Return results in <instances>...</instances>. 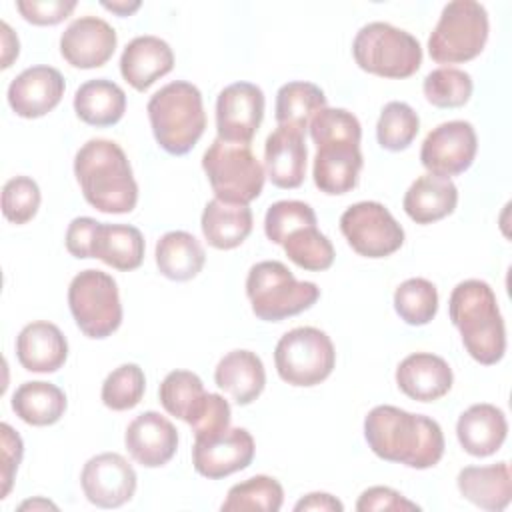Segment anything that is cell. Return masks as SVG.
Here are the masks:
<instances>
[{
  "mask_svg": "<svg viewBox=\"0 0 512 512\" xmlns=\"http://www.w3.org/2000/svg\"><path fill=\"white\" fill-rule=\"evenodd\" d=\"M364 438L378 458L416 470L436 466L444 454V434L436 420L388 404L368 412Z\"/></svg>",
  "mask_w": 512,
  "mask_h": 512,
  "instance_id": "obj_1",
  "label": "cell"
},
{
  "mask_svg": "<svg viewBox=\"0 0 512 512\" xmlns=\"http://www.w3.org/2000/svg\"><path fill=\"white\" fill-rule=\"evenodd\" d=\"M310 136L316 144L312 166L314 184L324 194H346L358 184L362 170L358 118L344 108H324L310 122Z\"/></svg>",
  "mask_w": 512,
  "mask_h": 512,
  "instance_id": "obj_2",
  "label": "cell"
},
{
  "mask_svg": "<svg viewBox=\"0 0 512 512\" xmlns=\"http://www.w3.org/2000/svg\"><path fill=\"white\" fill-rule=\"evenodd\" d=\"M74 174L90 206L106 214L132 212L138 184L124 150L106 138H92L74 156Z\"/></svg>",
  "mask_w": 512,
  "mask_h": 512,
  "instance_id": "obj_3",
  "label": "cell"
},
{
  "mask_svg": "<svg viewBox=\"0 0 512 512\" xmlns=\"http://www.w3.org/2000/svg\"><path fill=\"white\" fill-rule=\"evenodd\" d=\"M448 312L466 352L476 362L490 366L502 360L506 328L490 284L474 278L460 282L450 294Z\"/></svg>",
  "mask_w": 512,
  "mask_h": 512,
  "instance_id": "obj_4",
  "label": "cell"
},
{
  "mask_svg": "<svg viewBox=\"0 0 512 512\" xmlns=\"http://www.w3.org/2000/svg\"><path fill=\"white\" fill-rule=\"evenodd\" d=\"M148 118L162 150L174 156L190 152L206 128L200 90L184 80L162 86L148 100Z\"/></svg>",
  "mask_w": 512,
  "mask_h": 512,
  "instance_id": "obj_5",
  "label": "cell"
},
{
  "mask_svg": "<svg viewBox=\"0 0 512 512\" xmlns=\"http://www.w3.org/2000/svg\"><path fill=\"white\" fill-rule=\"evenodd\" d=\"M246 294L252 312L260 320L280 322L314 306L320 298V288L314 282L296 280L286 264L264 260L250 268Z\"/></svg>",
  "mask_w": 512,
  "mask_h": 512,
  "instance_id": "obj_6",
  "label": "cell"
},
{
  "mask_svg": "<svg viewBox=\"0 0 512 512\" xmlns=\"http://www.w3.org/2000/svg\"><path fill=\"white\" fill-rule=\"evenodd\" d=\"M356 64L382 78H408L422 64V46L406 30L388 22L362 26L352 42Z\"/></svg>",
  "mask_w": 512,
  "mask_h": 512,
  "instance_id": "obj_7",
  "label": "cell"
},
{
  "mask_svg": "<svg viewBox=\"0 0 512 512\" xmlns=\"http://www.w3.org/2000/svg\"><path fill=\"white\" fill-rule=\"evenodd\" d=\"M488 12L474 0H452L428 38L430 58L438 64H458L476 58L488 40Z\"/></svg>",
  "mask_w": 512,
  "mask_h": 512,
  "instance_id": "obj_8",
  "label": "cell"
},
{
  "mask_svg": "<svg viewBox=\"0 0 512 512\" xmlns=\"http://www.w3.org/2000/svg\"><path fill=\"white\" fill-rule=\"evenodd\" d=\"M202 168L218 200L250 204L264 188V166L250 144H232L216 138L202 156Z\"/></svg>",
  "mask_w": 512,
  "mask_h": 512,
  "instance_id": "obj_9",
  "label": "cell"
},
{
  "mask_svg": "<svg viewBox=\"0 0 512 512\" xmlns=\"http://www.w3.org/2000/svg\"><path fill=\"white\" fill-rule=\"evenodd\" d=\"M68 306L76 326L88 338H108L122 324L116 280L96 268L82 270L68 286Z\"/></svg>",
  "mask_w": 512,
  "mask_h": 512,
  "instance_id": "obj_10",
  "label": "cell"
},
{
  "mask_svg": "<svg viewBox=\"0 0 512 512\" xmlns=\"http://www.w3.org/2000/svg\"><path fill=\"white\" fill-rule=\"evenodd\" d=\"M274 364L278 376L292 386L324 382L336 364V350L326 332L314 326L288 330L276 344Z\"/></svg>",
  "mask_w": 512,
  "mask_h": 512,
  "instance_id": "obj_11",
  "label": "cell"
},
{
  "mask_svg": "<svg viewBox=\"0 0 512 512\" xmlns=\"http://www.w3.org/2000/svg\"><path fill=\"white\" fill-rule=\"evenodd\" d=\"M340 230L352 250L366 258H384L404 244V228L390 210L372 200L356 202L340 216Z\"/></svg>",
  "mask_w": 512,
  "mask_h": 512,
  "instance_id": "obj_12",
  "label": "cell"
},
{
  "mask_svg": "<svg viewBox=\"0 0 512 512\" xmlns=\"http://www.w3.org/2000/svg\"><path fill=\"white\" fill-rule=\"evenodd\" d=\"M476 150L474 126L466 120H450L428 132L420 148V160L428 174L450 178L472 166Z\"/></svg>",
  "mask_w": 512,
  "mask_h": 512,
  "instance_id": "obj_13",
  "label": "cell"
},
{
  "mask_svg": "<svg viewBox=\"0 0 512 512\" xmlns=\"http://www.w3.org/2000/svg\"><path fill=\"white\" fill-rule=\"evenodd\" d=\"M264 118V92L252 82L226 86L216 100L218 138L232 144H250Z\"/></svg>",
  "mask_w": 512,
  "mask_h": 512,
  "instance_id": "obj_14",
  "label": "cell"
},
{
  "mask_svg": "<svg viewBox=\"0 0 512 512\" xmlns=\"http://www.w3.org/2000/svg\"><path fill=\"white\" fill-rule=\"evenodd\" d=\"M136 472L122 454L102 452L92 456L80 474L84 496L100 508H118L136 492Z\"/></svg>",
  "mask_w": 512,
  "mask_h": 512,
  "instance_id": "obj_15",
  "label": "cell"
},
{
  "mask_svg": "<svg viewBox=\"0 0 512 512\" xmlns=\"http://www.w3.org/2000/svg\"><path fill=\"white\" fill-rule=\"evenodd\" d=\"M254 450V438L246 428H228L212 438H196L192 464L200 476L218 480L248 468Z\"/></svg>",
  "mask_w": 512,
  "mask_h": 512,
  "instance_id": "obj_16",
  "label": "cell"
},
{
  "mask_svg": "<svg viewBox=\"0 0 512 512\" xmlns=\"http://www.w3.org/2000/svg\"><path fill=\"white\" fill-rule=\"evenodd\" d=\"M116 30L98 16H82L60 36V54L74 68L104 66L116 50Z\"/></svg>",
  "mask_w": 512,
  "mask_h": 512,
  "instance_id": "obj_17",
  "label": "cell"
},
{
  "mask_svg": "<svg viewBox=\"0 0 512 512\" xmlns=\"http://www.w3.org/2000/svg\"><path fill=\"white\" fill-rule=\"evenodd\" d=\"M64 76L52 66H30L8 86V104L22 118H40L54 110L64 96Z\"/></svg>",
  "mask_w": 512,
  "mask_h": 512,
  "instance_id": "obj_18",
  "label": "cell"
},
{
  "mask_svg": "<svg viewBox=\"0 0 512 512\" xmlns=\"http://www.w3.org/2000/svg\"><path fill=\"white\" fill-rule=\"evenodd\" d=\"M130 456L144 468H160L172 460L178 448L174 424L160 412L148 410L136 416L124 434Z\"/></svg>",
  "mask_w": 512,
  "mask_h": 512,
  "instance_id": "obj_19",
  "label": "cell"
},
{
  "mask_svg": "<svg viewBox=\"0 0 512 512\" xmlns=\"http://www.w3.org/2000/svg\"><path fill=\"white\" fill-rule=\"evenodd\" d=\"M454 374L442 356L430 352H414L396 368L398 388L412 400L434 402L452 388Z\"/></svg>",
  "mask_w": 512,
  "mask_h": 512,
  "instance_id": "obj_20",
  "label": "cell"
},
{
  "mask_svg": "<svg viewBox=\"0 0 512 512\" xmlns=\"http://www.w3.org/2000/svg\"><path fill=\"white\" fill-rule=\"evenodd\" d=\"M172 68L174 52L170 44L152 34L130 40L120 56V74L138 92L148 90Z\"/></svg>",
  "mask_w": 512,
  "mask_h": 512,
  "instance_id": "obj_21",
  "label": "cell"
},
{
  "mask_svg": "<svg viewBox=\"0 0 512 512\" xmlns=\"http://www.w3.org/2000/svg\"><path fill=\"white\" fill-rule=\"evenodd\" d=\"M308 150L304 134L278 126L264 144V168L270 182L278 188H298L306 176Z\"/></svg>",
  "mask_w": 512,
  "mask_h": 512,
  "instance_id": "obj_22",
  "label": "cell"
},
{
  "mask_svg": "<svg viewBox=\"0 0 512 512\" xmlns=\"http://www.w3.org/2000/svg\"><path fill=\"white\" fill-rule=\"evenodd\" d=\"M16 356L28 372H56L68 358V342L56 324L36 320L20 330L16 338Z\"/></svg>",
  "mask_w": 512,
  "mask_h": 512,
  "instance_id": "obj_23",
  "label": "cell"
},
{
  "mask_svg": "<svg viewBox=\"0 0 512 512\" xmlns=\"http://www.w3.org/2000/svg\"><path fill=\"white\" fill-rule=\"evenodd\" d=\"M508 434L504 412L494 404H474L464 410L456 422V436L470 456H490L500 450Z\"/></svg>",
  "mask_w": 512,
  "mask_h": 512,
  "instance_id": "obj_24",
  "label": "cell"
},
{
  "mask_svg": "<svg viewBox=\"0 0 512 512\" xmlns=\"http://www.w3.org/2000/svg\"><path fill=\"white\" fill-rule=\"evenodd\" d=\"M460 494L478 508L500 512L512 500V474L508 462L466 466L456 478Z\"/></svg>",
  "mask_w": 512,
  "mask_h": 512,
  "instance_id": "obj_25",
  "label": "cell"
},
{
  "mask_svg": "<svg viewBox=\"0 0 512 512\" xmlns=\"http://www.w3.org/2000/svg\"><path fill=\"white\" fill-rule=\"evenodd\" d=\"M214 380L216 386L224 390L238 406H246L262 394L266 386V372L256 352L232 350L218 362Z\"/></svg>",
  "mask_w": 512,
  "mask_h": 512,
  "instance_id": "obj_26",
  "label": "cell"
},
{
  "mask_svg": "<svg viewBox=\"0 0 512 512\" xmlns=\"http://www.w3.org/2000/svg\"><path fill=\"white\" fill-rule=\"evenodd\" d=\"M458 188L450 178L424 174L418 176L404 194L402 206L416 224H432L454 212Z\"/></svg>",
  "mask_w": 512,
  "mask_h": 512,
  "instance_id": "obj_27",
  "label": "cell"
},
{
  "mask_svg": "<svg viewBox=\"0 0 512 512\" xmlns=\"http://www.w3.org/2000/svg\"><path fill=\"white\" fill-rule=\"evenodd\" d=\"M200 226L210 246L232 250L250 236L252 210L248 204H230L214 198L204 206Z\"/></svg>",
  "mask_w": 512,
  "mask_h": 512,
  "instance_id": "obj_28",
  "label": "cell"
},
{
  "mask_svg": "<svg viewBox=\"0 0 512 512\" xmlns=\"http://www.w3.org/2000/svg\"><path fill=\"white\" fill-rule=\"evenodd\" d=\"M74 110L90 126H114L126 112V94L112 80H88L74 94Z\"/></svg>",
  "mask_w": 512,
  "mask_h": 512,
  "instance_id": "obj_29",
  "label": "cell"
},
{
  "mask_svg": "<svg viewBox=\"0 0 512 512\" xmlns=\"http://www.w3.org/2000/svg\"><path fill=\"white\" fill-rule=\"evenodd\" d=\"M92 258L122 272L136 270L144 260V236L130 224L100 222L92 242Z\"/></svg>",
  "mask_w": 512,
  "mask_h": 512,
  "instance_id": "obj_30",
  "label": "cell"
},
{
  "mask_svg": "<svg viewBox=\"0 0 512 512\" xmlns=\"http://www.w3.org/2000/svg\"><path fill=\"white\" fill-rule=\"evenodd\" d=\"M154 256L160 274L176 282H186L194 278L206 262V254L198 238L184 230L166 232L156 242Z\"/></svg>",
  "mask_w": 512,
  "mask_h": 512,
  "instance_id": "obj_31",
  "label": "cell"
},
{
  "mask_svg": "<svg viewBox=\"0 0 512 512\" xmlns=\"http://www.w3.org/2000/svg\"><path fill=\"white\" fill-rule=\"evenodd\" d=\"M158 398L170 416H176L192 426L204 414L210 392L204 390L198 374L190 370H172L162 380Z\"/></svg>",
  "mask_w": 512,
  "mask_h": 512,
  "instance_id": "obj_32",
  "label": "cell"
},
{
  "mask_svg": "<svg viewBox=\"0 0 512 512\" xmlns=\"http://www.w3.org/2000/svg\"><path fill=\"white\" fill-rule=\"evenodd\" d=\"M12 410L30 426H50L64 416L66 394L52 382H24L12 396Z\"/></svg>",
  "mask_w": 512,
  "mask_h": 512,
  "instance_id": "obj_33",
  "label": "cell"
},
{
  "mask_svg": "<svg viewBox=\"0 0 512 512\" xmlns=\"http://www.w3.org/2000/svg\"><path fill=\"white\" fill-rule=\"evenodd\" d=\"M326 108V96L312 82H288L276 92V122L298 132L310 128L312 118Z\"/></svg>",
  "mask_w": 512,
  "mask_h": 512,
  "instance_id": "obj_34",
  "label": "cell"
},
{
  "mask_svg": "<svg viewBox=\"0 0 512 512\" xmlns=\"http://www.w3.org/2000/svg\"><path fill=\"white\" fill-rule=\"evenodd\" d=\"M284 502V490L280 482L272 476H252L240 484H234L226 500L222 502V510H262V512H278Z\"/></svg>",
  "mask_w": 512,
  "mask_h": 512,
  "instance_id": "obj_35",
  "label": "cell"
},
{
  "mask_svg": "<svg viewBox=\"0 0 512 512\" xmlns=\"http://www.w3.org/2000/svg\"><path fill=\"white\" fill-rule=\"evenodd\" d=\"M282 248L296 266L310 272L328 270L336 256L332 242L316 226H302L290 232Z\"/></svg>",
  "mask_w": 512,
  "mask_h": 512,
  "instance_id": "obj_36",
  "label": "cell"
},
{
  "mask_svg": "<svg viewBox=\"0 0 512 512\" xmlns=\"http://www.w3.org/2000/svg\"><path fill=\"white\" fill-rule=\"evenodd\" d=\"M394 310L410 326L428 324L438 312V290L426 278H408L394 292Z\"/></svg>",
  "mask_w": 512,
  "mask_h": 512,
  "instance_id": "obj_37",
  "label": "cell"
},
{
  "mask_svg": "<svg viewBox=\"0 0 512 512\" xmlns=\"http://www.w3.org/2000/svg\"><path fill=\"white\" fill-rule=\"evenodd\" d=\"M420 130V118L414 108L406 102H388L376 124V138L384 150L400 152L406 150Z\"/></svg>",
  "mask_w": 512,
  "mask_h": 512,
  "instance_id": "obj_38",
  "label": "cell"
},
{
  "mask_svg": "<svg viewBox=\"0 0 512 512\" xmlns=\"http://www.w3.org/2000/svg\"><path fill=\"white\" fill-rule=\"evenodd\" d=\"M472 78L468 72L452 66H442L426 74L422 90L426 100L436 108L464 106L472 96Z\"/></svg>",
  "mask_w": 512,
  "mask_h": 512,
  "instance_id": "obj_39",
  "label": "cell"
},
{
  "mask_svg": "<svg viewBox=\"0 0 512 512\" xmlns=\"http://www.w3.org/2000/svg\"><path fill=\"white\" fill-rule=\"evenodd\" d=\"M146 390V376L138 364H122L114 368L102 384V402L106 408L122 412L134 408Z\"/></svg>",
  "mask_w": 512,
  "mask_h": 512,
  "instance_id": "obj_40",
  "label": "cell"
},
{
  "mask_svg": "<svg viewBox=\"0 0 512 512\" xmlns=\"http://www.w3.org/2000/svg\"><path fill=\"white\" fill-rule=\"evenodd\" d=\"M302 226H316V212L306 202L278 200L266 210L264 232L274 244L282 246L286 236Z\"/></svg>",
  "mask_w": 512,
  "mask_h": 512,
  "instance_id": "obj_41",
  "label": "cell"
},
{
  "mask_svg": "<svg viewBox=\"0 0 512 512\" xmlns=\"http://www.w3.org/2000/svg\"><path fill=\"white\" fill-rule=\"evenodd\" d=\"M40 188L28 176H14L2 188V214L12 224L30 222L40 208Z\"/></svg>",
  "mask_w": 512,
  "mask_h": 512,
  "instance_id": "obj_42",
  "label": "cell"
},
{
  "mask_svg": "<svg viewBox=\"0 0 512 512\" xmlns=\"http://www.w3.org/2000/svg\"><path fill=\"white\" fill-rule=\"evenodd\" d=\"M18 12L24 20L38 26H54L68 18L76 8L74 0H18Z\"/></svg>",
  "mask_w": 512,
  "mask_h": 512,
  "instance_id": "obj_43",
  "label": "cell"
},
{
  "mask_svg": "<svg viewBox=\"0 0 512 512\" xmlns=\"http://www.w3.org/2000/svg\"><path fill=\"white\" fill-rule=\"evenodd\" d=\"M230 404L220 394H212L208 398V406L204 414L192 424L196 438H212L230 428Z\"/></svg>",
  "mask_w": 512,
  "mask_h": 512,
  "instance_id": "obj_44",
  "label": "cell"
},
{
  "mask_svg": "<svg viewBox=\"0 0 512 512\" xmlns=\"http://www.w3.org/2000/svg\"><path fill=\"white\" fill-rule=\"evenodd\" d=\"M0 434H2V490H0V498H6L8 492L12 490L14 476H16L18 464L22 460L24 444H22V438L18 436V432H14L12 426L6 424V422L0 426Z\"/></svg>",
  "mask_w": 512,
  "mask_h": 512,
  "instance_id": "obj_45",
  "label": "cell"
},
{
  "mask_svg": "<svg viewBox=\"0 0 512 512\" xmlns=\"http://www.w3.org/2000/svg\"><path fill=\"white\" fill-rule=\"evenodd\" d=\"M420 506L406 500L400 492L388 486H372L364 490L356 502L358 512H372V510H418Z\"/></svg>",
  "mask_w": 512,
  "mask_h": 512,
  "instance_id": "obj_46",
  "label": "cell"
},
{
  "mask_svg": "<svg viewBox=\"0 0 512 512\" xmlns=\"http://www.w3.org/2000/svg\"><path fill=\"white\" fill-rule=\"evenodd\" d=\"M98 224H100L98 220L88 216H78L68 224L64 242H66V250L74 258H92V242H94Z\"/></svg>",
  "mask_w": 512,
  "mask_h": 512,
  "instance_id": "obj_47",
  "label": "cell"
},
{
  "mask_svg": "<svg viewBox=\"0 0 512 512\" xmlns=\"http://www.w3.org/2000/svg\"><path fill=\"white\" fill-rule=\"evenodd\" d=\"M296 512H302V510H320V512H342L344 506L338 498H334L332 494H326V492H312V494H306L302 500L296 502L294 506Z\"/></svg>",
  "mask_w": 512,
  "mask_h": 512,
  "instance_id": "obj_48",
  "label": "cell"
},
{
  "mask_svg": "<svg viewBox=\"0 0 512 512\" xmlns=\"http://www.w3.org/2000/svg\"><path fill=\"white\" fill-rule=\"evenodd\" d=\"M0 30H2V68H10L12 60L20 52V44H18L16 34L12 32V28L6 22H0Z\"/></svg>",
  "mask_w": 512,
  "mask_h": 512,
  "instance_id": "obj_49",
  "label": "cell"
},
{
  "mask_svg": "<svg viewBox=\"0 0 512 512\" xmlns=\"http://www.w3.org/2000/svg\"><path fill=\"white\" fill-rule=\"evenodd\" d=\"M102 6L118 16H130L140 8V2H102Z\"/></svg>",
  "mask_w": 512,
  "mask_h": 512,
  "instance_id": "obj_50",
  "label": "cell"
},
{
  "mask_svg": "<svg viewBox=\"0 0 512 512\" xmlns=\"http://www.w3.org/2000/svg\"><path fill=\"white\" fill-rule=\"evenodd\" d=\"M20 510H58V506L56 504H52L50 500H46V498H32V500H26V502H22L20 506H18Z\"/></svg>",
  "mask_w": 512,
  "mask_h": 512,
  "instance_id": "obj_51",
  "label": "cell"
}]
</instances>
